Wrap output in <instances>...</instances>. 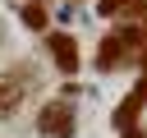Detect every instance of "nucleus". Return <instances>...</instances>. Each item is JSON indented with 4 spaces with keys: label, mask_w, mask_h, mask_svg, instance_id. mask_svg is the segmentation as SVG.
I'll return each mask as SVG.
<instances>
[{
    "label": "nucleus",
    "mask_w": 147,
    "mask_h": 138,
    "mask_svg": "<svg viewBox=\"0 0 147 138\" xmlns=\"http://www.w3.org/2000/svg\"><path fill=\"white\" fill-rule=\"evenodd\" d=\"M142 64H147V51H142Z\"/></svg>",
    "instance_id": "obj_8"
},
{
    "label": "nucleus",
    "mask_w": 147,
    "mask_h": 138,
    "mask_svg": "<svg viewBox=\"0 0 147 138\" xmlns=\"http://www.w3.org/2000/svg\"><path fill=\"white\" fill-rule=\"evenodd\" d=\"M23 23H28V28H41V23H46V9H41V5H28V9H23Z\"/></svg>",
    "instance_id": "obj_5"
},
{
    "label": "nucleus",
    "mask_w": 147,
    "mask_h": 138,
    "mask_svg": "<svg viewBox=\"0 0 147 138\" xmlns=\"http://www.w3.org/2000/svg\"><path fill=\"white\" fill-rule=\"evenodd\" d=\"M23 83H18V69L14 74H0V115H14L18 106H23Z\"/></svg>",
    "instance_id": "obj_2"
},
{
    "label": "nucleus",
    "mask_w": 147,
    "mask_h": 138,
    "mask_svg": "<svg viewBox=\"0 0 147 138\" xmlns=\"http://www.w3.org/2000/svg\"><path fill=\"white\" fill-rule=\"evenodd\" d=\"M37 129H41L46 138H74V106H69L64 97H60V101H46Z\"/></svg>",
    "instance_id": "obj_1"
},
{
    "label": "nucleus",
    "mask_w": 147,
    "mask_h": 138,
    "mask_svg": "<svg viewBox=\"0 0 147 138\" xmlns=\"http://www.w3.org/2000/svg\"><path fill=\"white\" fill-rule=\"evenodd\" d=\"M119 9H124V0H96V14H106V18L119 14Z\"/></svg>",
    "instance_id": "obj_6"
},
{
    "label": "nucleus",
    "mask_w": 147,
    "mask_h": 138,
    "mask_svg": "<svg viewBox=\"0 0 147 138\" xmlns=\"http://www.w3.org/2000/svg\"><path fill=\"white\" fill-rule=\"evenodd\" d=\"M119 46H124L119 37H106V41H101V55H96V64H101V69H115V64H119Z\"/></svg>",
    "instance_id": "obj_4"
},
{
    "label": "nucleus",
    "mask_w": 147,
    "mask_h": 138,
    "mask_svg": "<svg viewBox=\"0 0 147 138\" xmlns=\"http://www.w3.org/2000/svg\"><path fill=\"white\" fill-rule=\"evenodd\" d=\"M124 138H147V133H142V129H129V133H124Z\"/></svg>",
    "instance_id": "obj_7"
},
{
    "label": "nucleus",
    "mask_w": 147,
    "mask_h": 138,
    "mask_svg": "<svg viewBox=\"0 0 147 138\" xmlns=\"http://www.w3.org/2000/svg\"><path fill=\"white\" fill-rule=\"evenodd\" d=\"M28 5H41V0H28Z\"/></svg>",
    "instance_id": "obj_9"
},
{
    "label": "nucleus",
    "mask_w": 147,
    "mask_h": 138,
    "mask_svg": "<svg viewBox=\"0 0 147 138\" xmlns=\"http://www.w3.org/2000/svg\"><path fill=\"white\" fill-rule=\"evenodd\" d=\"M51 55H55V64H60L64 74H74V69H78V46H74V37H69V32H55V37H51Z\"/></svg>",
    "instance_id": "obj_3"
}]
</instances>
